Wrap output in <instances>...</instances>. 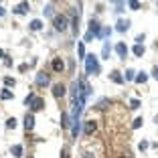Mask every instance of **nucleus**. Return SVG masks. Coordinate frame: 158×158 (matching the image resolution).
I'll return each instance as SVG.
<instances>
[{
    "label": "nucleus",
    "instance_id": "6e6552de",
    "mask_svg": "<svg viewBox=\"0 0 158 158\" xmlns=\"http://www.w3.org/2000/svg\"><path fill=\"white\" fill-rule=\"evenodd\" d=\"M53 95H55L57 99L63 98V95H65V85H63V83H55V85H53Z\"/></svg>",
    "mask_w": 158,
    "mask_h": 158
},
{
    "label": "nucleus",
    "instance_id": "7ed1b4c3",
    "mask_svg": "<svg viewBox=\"0 0 158 158\" xmlns=\"http://www.w3.org/2000/svg\"><path fill=\"white\" fill-rule=\"evenodd\" d=\"M51 67H53V71H55V73H63V71H65V61L61 59V57H55V59H53V63H51Z\"/></svg>",
    "mask_w": 158,
    "mask_h": 158
},
{
    "label": "nucleus",
    "instance_id": "bb28decb",
    "mask_svg": "<svg viewBox=\"0 0 158 158\" xmlns=\"http://www.w3.org/2000/svg\"><path fill=\"white\" fill-rule=\"evenodd\" d=\"M128 4H130V8H132V10H140V6H142L138 0H132V2H128Z\"/></svg>",
    "mask_w": 158,
    "mask_h": 158
},
{
    "label": "nucleus",
    "instance_id": "72a5a7b5",
    "mask_svg": "<svg viewBox=\"0 0 158 158\" xmlns=\"http://www.w3.org/2000/svg\"><path fill=\"white\" fill-rule=\"evenodd\" d=\"M61 158H69V154H67V148L61 150Z\"/></svg>",
    "mask_w": 158,
    "mask_h": 158
},
{
    "label": "nucleus",
    "instance_id": "6ab92c4d",
    "mask_svg": "<svg viewBox=\"0 0 158 158\" xmlns=\"http://www.w3.org/2000/svg\"><path fill=\"white\" fill-rule=\"evenodd\" d=\"M146 79H148V75H146L144 71H142V73H138V75H136V79H134V81H136V83H146Z\"/></svg>",
    "mask_w": 158,
    "mask_h": 158
},
{
    "label": "nucleus",
    "instance_id": "20e7f679",
    "mask_svg": "<svg viewBox=\"0 0 158 158\" xmlns=\"http://www.w3.org/2000/svg\"><path fill=\"white\" fill-rule=\"evenodd\" d=\"M35 83L39 85V87H47V85H49V75L47 73H37V77H35Z\"/></svg>",
    "mask_w": 158,
    "mask_h": 158
},
{
    "label": "nucleus",
    "instance_id": "c85d7f7f",
    "mask_svg": "<svg viewBox=\"0 0 158 158\" xmlns=\"http://www.w3.org/2000/svg\"><path fill=\"white\" fill-rule=\"evenodd\" d=\"M142 122H144L142 118H136V120H134V124H132V128H134V130H136V128H140V126H142Z\"/></svg>",
    "mask_w": 158,
    "mask_h": 158
},
{
    "label": "nucleus",
    "instance_id": "2f4dec72",
    "mask_svg": "<svg viewBox=\"0 0 158 158\" xmlns=\"http://www.w3.org/2000/svg\"><path fill=\"white\" fill-rule=\"evenodd\" d=\"M148 142H146V140H142V142H140V150H146V148H148Z\"/></svg>",
    "mask_w": 158,
    "mask_h": 158
},
{
    "label": "nucleus",
    "instance_id": "7c9ffc66",
    "mask_svg": "<svg viewBox=\"0 0 158 158\" xmlns=\"http://www.w3.org/2000/svg\"><path fill=\"white\" fill-rule=\"evenodd\" d=\"M146 39V35L142 33V35H138V37H136V45H142V41H144Z\"/></svg>",
    "mask_w": 158,
    "mask_h": 158
},
{
    "label": "nucleus",
    "instance_id": "f704fd0d",
    "mask_svg": "<svg viewBox=\"0 0 158 158\" xmlns=\"http://www.w3.org/2000/svg\"><path fill=\"white\" fill-rule=\"evenodd\" d=\"M152 77L158 79V67H154V69H152Z\"/></svg>",
    "mask_w": 158,
    "mask_h": 158
},
{
    "label": "nucleus",
    "instance_id": "0eeeda50",
    "mask_svg": "<svg viewBox=\"0 0 158 158\" xmlns=\"http://www.w3.org/2000/svg\"><path fill=\"white\" fill-rule=\"evenodd\" d=\"M130 20H128V19H120V20H118V24H116V31H118V33H126V31H128V28H130Z\"/></svg>",
    "mask_w": 158,
    "mask_h": 158
},
{
    "label": "nucleus",
    "instance_id": "4be33fe9",
    "mask_svg": "<svg viewBox=\"0 0 158 158\" xmlns=\"http://www.w3.org/2000/svg\"><path fill=\"white\" fill-rule=\"evenodd\" d=\"M107 35H112V28H110V27H103V28H102V33H99V37H98V39H106Z\"/></svg>",
    "mask_w": 158,
    "mask_h": 158
},
{
    "label": "nucleus",
    "instance_id": "423d86ee",
    "mask_svg": "<svg viewBox=\"0 0 158 158\" xmlns=\"http://www.w3.org/2000/svg\"><path fill=\"white\" fill-rule=\"evenodd\" d=\"M89 33H91L95 39L99 37V33H102V27H99V23H98V20H93V19L89 20Z\"/></svg>",
    "mask_w": 158,
    "mask_h": 158
},
{
    "label": "nucleus",
    "instance_id": "c756f323",
    "mask_svg": "<svg viewBox=\"0 0 158 158\" xmlns=\"http://www.w3.org/2000/svg\"><path fill=\"white\" fill-rule=\"evenodd\" d=\"M130 107H132V110H138V107H140V99H132V102H130Z\"/></svg>",
    "mask_w": 158,
    "mask_h": 158
},
{
    "label": "nucleus",
    "instance_id": "aec40b11",
    "mask_svg": "<svg viewBox=\"0 0 158 158\" xmlns=\"http://www.w3.org/2000/svg\"><path fill=\"white\" fill-rule=\"evenodd\" d=\"M77 53H79V59H85V57H87V55H85V45H83V43H79V45H77Z\"/></svg>",
    "mask_w": 158,
    "mask_h": 158
},
{
    "label": "nucleus",
    "instance_id": "cd10ccee",
    "mask_svg": "<svg viewBox=\"0 0 158 158\" xmlns=\"http://www.w3.org/2000/svg\"><path fill=\"white\" fill-rule=\"evenodd\" d=\"M43 12H45V16H51V14H53V6H51V4H47Z\"/></svg>",
    "mask_w": 158,
    "mask_h": 158
},
{
    "label": "nucleus",
    "instance_id": "39448f33",
    "mask_svg": "<svg viewBox=\"0 0 158 158\" xmlns=\"http://www.w3.org/2000/svg\"><path fill=\"white\" fill-rule=\"evenodd\" d=\"M95 130H98V122H93V120H87V122H85V128H83V134L85 136H91Z\"/></svg>",
    "mask_w": 158,
    "mask_h": 158
},
{
    "label": "nucleus",
    "instance_id": "4468645a",
    "mask_svg": "<svg viewBox=\"0 0 158 158\" xmlns=\"http://www.w3.org/2000/svg\"><path fill=\"white\" fill-rule=\"evenodd\" d=\"M28 28H31V31H41V28H43V20H39V19L31 20V24H28Z\"/></svg>",
    "mask_w": 158,
    "mask_h": 158
},
{
    "label": "nucleus",
    "instance_id": "1a4fd4ad",
    "mask_svg": "<svg viewBox=\"0 0 158 158\" xmlns=\"http://www.w3.org/2000/svg\"><path fill=\"white\" fill-rule=\"evenodd\" d=\"M33 128H35V116L33 114H27V116H24V130L31 132Z\"/></svg>",
    "mask_w": 158,
    "mask_h": 158
},
{
    "label": "nucleus",
    "instance_id": "c9c22d12",
    "mask_svg": "<svg viewBox=\"0 0 158 158\" xmlns=\"http://www.w3.org/2000/svg\"><path fill=\"white\" fill-rule=\"evenodd\" d=\"M83 158H95V156H93L91 152H83Z\"/></svg>",
    "mask_w": 158,
    "mask_h": 158
},
{
    "label": "nucleus",
    "instance_id": "ddd939ff",
    "mask_svg": "<svg viewBox=\"0 0 158 158\" xmlns=\"http://www.w3.org/2000/svg\"><path fill=\"white\" fill-rule=\"evenodd\" d=\"M28 8H31L28 2H20V4L14 8V14H24V12H28Z\"/></svg>",
    "mask_w": 158,
    "mask_h": 158
},
{
    "label": "nucleus",
    "instance_id": "a878e982",
    "mask_svg": "<svg viewBox=\"0 0 158 158\" xmlns=\"http://www.w3.org/2000/svg\"><path fill=\"white\" fill-rule=\"evenodd\" d=\"M6 128H16V120H14V118H8V120H6Z\"/></svg>",
    "mask_w": 158,
    "mask_h": 158
},
{
    "label": "nucleus",
    "instance_id": "4c0bfd02",
    "mask_svg": "<svg viewBox=\"0 0 158 158\" xmlns=\"http://www.w3.org/2000/svg\"><path fill=\"white\" fill-rule=\"evenodd\" d=\"M0 57H6V55H4V51H2V49H0Z\"/></svg>",
    "mask_w": 158,
    "mask_h": 158
},
{
    "label": "nucleus",
    "instance_id": "f8f14e48",
    "mask_svg": "<svg viewBox=\"0 0 158 158\" xmlns=\"http://www.w3.org/2000/svg\"><path fill=\"white\" fill-rule=\"evenodd\" d=\"M110 79H112L114 83H124V75H122L120 71H112V73H110Z\"/></svg>",
    "mask_w": 158,
    "mask_h": 158
},
{
    "label": "nucleus",
    "instance_id": "58836bf2",
    "mask_svg": "<svg viewBox=\"0 0 158 158\" xmlns=\"http://www.w3.org/2000/svg\"><path fill=\"white\" fill-rule=\"evenodd\" d=\"M28 158H33V156H28Z\"/></svg>",
    "mask_w": 158,
    "mask_h": 158
},
{
    "label": "nucleus",
    "instance_id": "f03ea898",
    "mask_svg": "<svg viewBox=\"0 0 158 158\" xmlns=\"http://www.w3.org/2000/svg\"><path fill=\"white\" fill-rule=\"evenodd\" d=\"M67 24H69V20H67L65 14H57V16H53V27H55V31L63 33V31H67Z\"/></svg>",
    "mask_w": 158,
    "mask_h": 158
},
{
    "label": "nucleus",
    "instance_id": "393cba45",
    "mask_svg": "<svg viewBox=\"0 0 158 158\" xmlns=\"http://www.w3.org/2000/svg\"><path fill=\"white\" fill-rule=\"evenodd\" d=\"M4 85H6V87H14V85H16V81H14L12 77H4Z\"/></svg>",
    "mask_w": 158,
    "mask_h": 158
},
{
    "label": "nucleus",
    "instance_id": "e433bc0d",
    "mask_svg": "<svg viewBox=\"0 0 158 158\" xmlns=\"http://www.w3.org/2000/svg\"><path fill=\"white\" fill-rule=\"evenodd\" d=\"M4 14H6V10L2 8V4H0V16H4Z\"/></svg>",
    "mask_w": 158,
    "mask_h": 158
},
{
    "label": "nucleus",
    "instance_id": "412c9836",
    "mask_svg": "<svg viewBox=\"0 0 158 158\" xmlns=\"http://www.w3.org/2000/svg\"><path fill=\"white\" fill-rule=\"evenodd\" d=\"M126 81H132V79H136V71L134 69H126Z\"/></svg>",
    "mask_w": 158,
    "mask_h": 158
},
{
    "label": "nucleus",
    "instance_id": "f3484780",
    "mask_svg": "<svg viewBox=\"0 0 158 158\" xmlns=\"http://www.w3.org/2000/svg\"><path fill=\"white\" fill-rule=\"evenodd\" d=\"M132 51H134V55H136V57H142L146 49H144V45H134V49H132Z\"/></svg>",
    "mask_w": 158,
    "mask_h": 158
},
{
    "label": "nucleus",
    "instance_id": "9b49d317",
    "mask_svg": "<svg viewBox=\"0 0 158 158\" xmlns=\"http://www.w3.org/2000/svg\"><path fill=\"white\" fill-rule=\"evenodd\" d=\"M43 107H45V99L43 98H35V102L31 103V110H33V112H41Z\"/></svg>",
    "mask_w": 158,
    "mask_h": 158
},
{
    "label": "nucleus",
    "instance_id": "b1692460",
    "mask_svg": "<svg viewBox=\"0 0 158 158\" xmlns=\"http://www.w3.org/2000/svg\"><path fill=\"white\" fill-rule=\"evenodd\" d=\"M69 116H67V114H61V126H63V128H69Z\"/></svg>",
    "mask_w": 158,
    "mask_h": 158
},
{
    "label": "nucleus",
    "instance_id": "2eb2a0df",
    "mask_svg": "<svg viewBox=\"0 0 158 158\" xmlns=\"http://www.w3.org/2000/svg\"><path fill=\"white\" fill-rule=\"evenodd\" d=\"M10 152H12V156H14V158H20V156H23V146H20V144H14Z\"/></svg>",
    "mask_w": 158,
    "mask_h": 158
},
{
    "label": "nucleus",
    "instance_id": "5701e85b",
    "mask_svg": "<svg viewBox=\"0 0 158 158\" xmlns=\"http://www.w3.org/2000/svg\"><path fill=\"white\" fill-rule=\"evenodd\" d=\"M35 98H37V95H35V93H28L27 98H24V106H31V103L35 102Z\"/></svg>",
    "mask_w": 158,
    "mask_h": 158
},
{
    "label": "nucleus",
    "instance_id": "dca6fc26",
    "mask_svg": "<svg viewBox=\"0 0 158 158\" xmlns=\"http://www.w3.org/2000/svg\"><path fill=\"white\" fill-rule=\"evenodd\" d=\"M102 59H110V43L103 41V49H102Z\"/></svg>",
    "mask_w": 158,
    "mask_h": 158
},
{
    "label": "nucleus",
    "instance_id": "473e14b6",
    "mask_svg": "<svg viewBox=\"0 0 158 158\" xmlns=\"http://www.w3.org/2000/svg\"><path fill=\"white\" fill-rule=\"evenodd\" d=\"M91 39H93V35H91V33H89V31H87V33H85V43H89V41H91Z\"/></svg>",
    "mask_w": 158,
    "mask_h": 158
},
{
    "label": "nucleus",
    "instance_id": "9d476101",
    "mask_svg": "<svg viewBox=\"0 0 158 158\" xmlns=\"http://www.w3.org/2000/svg\"><path fill=\"white\" fill-rule=\"evenodd\" d=\"M116 53L120 59H126V55H128V47H126V43H118L116 45Z\"/></svg>",
    "mask_w": 158,
    "mask_h": 158
},
{
    "label": "nucleus",
    "instance_id": "f257e3e1",
    "mask_svg": "<svg viewBox=\"0 0 158 158\" xmlns=\"http://www.w3.org/2000/svg\"><path fill=\"white\" fill-rule=\"evenodd\" d=\"M85 73H99V63L95 55H87L85 57Z\"/></svg>",
    "mask_w": 158,
    "mask_h": 158
},
{
    "label": "nucleus",
    "instance_id": "a211bd4d",
    "mask_svg": "<svg viewBox=\"0 0 158 158\" xmlns=\"http://www.w3.org/2000/svg\"><path fill=\"white\" fill-rule=\"evenodd\" d=\"M14 95H12V91H10V89H2V91H0V99H12Z\"/></svg>",
    "mask_w": 158,
    "mask_h": 158
}]
</instances>
